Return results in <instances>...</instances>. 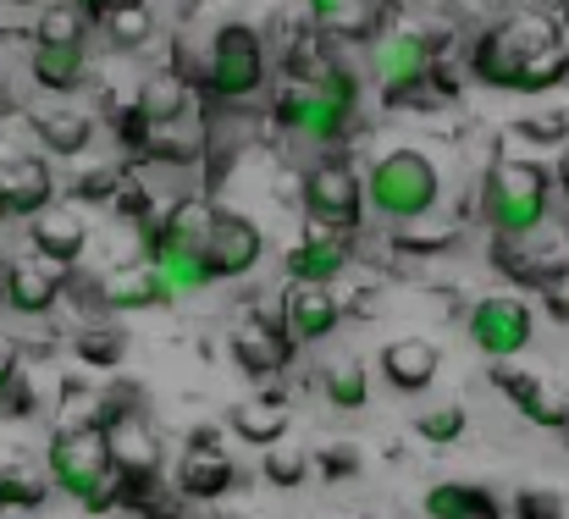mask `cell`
Returning a JSON list of instances; mask_svg holds the SVG:
<instances>
[{"label":"cell","mask_w":569,"mask_h":519,"mask_svg":"<svg viewBox=\"0 0 569 519\" xmlns=\"http://www.w3.org/2000/svg\"><path fill=\"white\" fill-rule=\"evenodd\" d=\"M470 78L503 94H542L569 78V44L559 17L548 11H509L503 22L481 28L470 44Z\"/></svg>","instance_id":"obj_1"},{"label":"cell","mask_w":569,"mask_h":519,"mask_svg":"<svg viewBox=\"0 0 569 519\" xmlns=\"http://www.w3.org/2000/svg\"><path fill=\"white\" fill-rule=\"evenodd\" d=\"M360 117V78L332 67L327 78H293L277 94V128L299 144H343Z\"/></svg>","instance_id":"obj_2"},{"label":"cell","mask_w":569,"mask_h":519,"mask_svg":"<svg viewBox=\"0 0 569 519\" xmlns=\"http://www.w3.org/2000/svg\"><path fill=\"white\" fill-rule=\"evenodd\" d=\"M50 481L89 515H111L122 498H128V481L111 459V437L100 420L89 426H67L56 442H50Z\"/></svg>","instance_id":"obj_3"},{"label":"cell","mask_w":569,"mask_h":519,"mask_svg":"<svg viewBox=\"0 0 569 519\" xmlns=\"http://www.w3.org/2000/svg\"><path fill=\"white\" fill-rule=\"evenodd\" d=\"M548 204H553V177L537 161H492V172L481 177V221L503 243L537 238L548 221Z\"/></svg>","instance_id":"obj_4"},{"label":"cell","mask_w":569,"mask_h":519,"mask_svg":"<svg viewBox=\"0 0 569 519\" xmlns=\"http://www.w3.org/2000/svg\"><path fill=\"white\" fill-rule=\"evenodd\" d=\"M442 199V172L426 150H387L377 167L366 172V204L392 227H415L420 216H431Z\"/></svg>","instance_id":"obj_5"},{"label":"cell","mask_w":569,"mask_h":519,"mask_svg":"<svg viewBox=\"0 0 569 519\" xmlns=\"http://www.w3.org/2000/svg\"><path fill=\"white\" fill-rule=\"evenodd\" d=\"M266 39L260 28L249 22H221L216 39H210V56H204V89L221 100V106H243L266 89Z\"/></svg>","instance_id":"obj_6"},{"label":"cell","mask_w":569,"mask_h":519,"mask_svg":"<svg viewBox=\"0 0 569 519\" xmlns=\"http://www.w3.org/2000/svg\"><path fill=\"white\" fill-rule=\"evenodd\" d=\"M431 67H437V39L426 28L398 22V28H381L377 39H371V72H377V83L387 89V100L415 94L431 78Z\"/></svg>","instance_id":"obj_7"},{"label":"cell","mask_w":569,"mask_h":519,"mask_svg":"<svg viewBox=\"0 0 569 519\" xmlns=\"http://www.w3.org/2000/svg\"><path fill=\"white\" fill-rule=\"evenodd\" d=\"M465 332H470L476 353H487L492 365H503V359H515V353L531 348V338H537V310H531V299H520V293H487V299L470 310Z\"/></svg>","instance_id":"obj_8"},{"label":"cell","mask_w":569,"mask_h":519,"mask_svg":"<svg viewBox=\"0 0 569 519\" xmlns=\"http://www.w3.org/2000/svg\"><path fill=\"white\" fill-rule=\"evenodd\" d=\"M360 204H366V182H360L355 167L316 161L305 172V210H310V221L338 227V232H355L360 227Z\"/></svg>","instance_id":"obj_9"},{"label":"cell","mask_w":569,"mask_h":519,"mask_svg":"<svg viewBox=\"0 0 569 519\" xmlns=\"http://www.w3.org/2000/svg\"><path fill=\"white\" fill-rule=\"evenodd\" d=\"M260 254H266L260 227H254L249 216H238V210H216L210 238H204V266H210V277H216V282H238V277H249V271L260 266Z\"/></svg>","instance_id":"obj_10"},{"label":"cell","mask_w":569,"mask_h":519,"mask_svg":"<svg viewBox=\"0 0 569 519\" xmlns=\"http://www.w3.org/2000/svg\"><path fill=\"white\" fill-rule=\"evenodd\" d=\"M100 426H106V437H111V459H117L128 492H133V487H150V481L161 476V437H156L150 426H139L122 403L106 409ZM122 503H128V498H122Z\"/></svg>","instance_id":"obj_11"},{"label":"cell","mask_w":569,"mask_h":519,"mask_svg":"<svg viewBox=\"0 0 569 519\" xmlns=\"http://www.w3.org/2000/svg\"><path fill=\"white\" fill-rule=\"evenodd\" d=\"M338 327H343V305H338L332 288H321V282H288L282 288V332L293 338V348L327 343Z\"/></svg>","instance_id":"obj_12"},{"label":"cell","mask_w":569,"mask_h":519,"mask_svg":"<svg viewBox=\"0 0 569 519\" xmlns=\"http://www.w3.org/2000/svg\"><path fill=\"white\" fill-rule=\"evenodd\" d=\"M150 266H156V277H161V288L172 293V299H193V293H204L216 277H210V266H204V249L189 243V238H178L167 221L150 232V254H144Z\"/></svg>","instance_id":"obj_13"},{"label":"cell","mask_w":569,"mask_h":519,"mask_svg":"<svg viewBox=\"0 0 569 519\" xmlns=\"http://www.w3.org/2000/svg\"><path fill=\"white\" fill-rule=\"evenodd\" d=\"M349 260H355L349 232L310 221V232L288 249V282H321V288H332V282L349 271Z\"/></svg>","instance_id":"obj_14"},{"label":"cell","mask_w":569,"mask_h":519,"mask_svg":"<svg viewBox=\"0 0 569 519\" xmlns=\"http://www.w3.org/2000/svg\"><path fill=\"white\" fill-rule=\"evenodd\" d=\"M492 381H498V392H503V398H509L526 420H537V426H548V431H565V426H569V403H565V398H553V387H548L542 376L520 370L515 359L492 365Z\"/></svg>","instance_id":"obj_15"},{"label":"cell","mask_w":569,"mask_h":519,"mask_svg":"<svg viewBox=\"0 0 569 519\" xmlns=\"http://www.w3.org/2000/svg\"><path fill=\"white\" fill-rule=\"evenodd\" d=\"M232 481H238V470L227 465V453L210 442V431H199L189 448H183V465H178V492L193 498V503H210V498H221V492H232Z\"/></svg>","instance_id":"obj_16"},{"label":"cell","mask_w":569,"mask_h":519,"mask_svg":"<svg viewBox=\"0 0 569 519\" xmlns=\"http://www.w3.org/2000/svg\"><path fill=\"white\" fill-rule=\"evenodd\" d=\"M0 199H6V216H39L56 199V177L39 156H6L0 161Z\"/></svg>","instance_id":"obj_17"},{"label":"cell","mask_w":569,"mask_h":519,"mask_svg":"<svg viewBox=\"0 0 569 519\" xmlns=\"http://www.w3.org/2000/svg\"><path fill=\"white\" fill-rule=\"evenodd\" d=\"M305 17L332 39H377L387 28V0H305Z\"/></svg>","instance_id":"obj_18"},{"label":"cell","mask_w":569,"mask_h":519,"mask_svg":"<svg viewBox=\"0 0 569 519\" xmlns=\"http://www.w3.org/2000/svg\"><path fill=\"white\" fill-rule=\"evenodd\" d=\"M61 271L67 266H50V260H17L6 277H0V293L17 316H44L56 299H61Z\"/></svg>","instance_id":"obj_19"},{"label":"cell","mask_w":569,"mask_h":519,"mask_svg":"<svg viewBox=\"0 0 569 519\" xmlns=\"http://www.w3.org/2000/svg\"><path fill=\"white\" fill-rule=\"evenodd\" d=\"M167 299H172V293L161 288V277H156L150 260H133V266H117V271L100 277V305H106V310L133 316V310H161Z\"/></svg>","instance_id":"obj_20"},{"label":"cell","mask_w":569,"mask_h":519,"mask_svg":"<svg viewBox=\"0 0 569 519\" xmlns=\"http://www.w3.org/2000/svg\"><path fill=\"white\" fill-rule=\"evenodd\" d=\"M227 426H232V437L249 442V448H277V442L288 437V426H293V409H288L282 398H238V403L227 409Z\"/></svg>","instance_id":"obj_21"},{"label":"cell","mask_w":569,"mask_h":519,"mask_svg":"<svg viewBox=\"0 0 569 519\" xmlns=\"http://www.w3.org/2000/svg\"><path fill=\"white\" fill-rule=\"evenodd\" d=\"M204 144H210V133H204V122L183 111V117H172V122H144V156H156V161H167V167H189L204 156Z\"/></svg>","instance_id":"obj_22"},{"label":"cell","mask_w":569,"mask_h":519,"mask_svg":"<svg viewBox=\"0 0 569 519\" xmlns=\"http://www.w3.org/2000/svg\"><path fill=\"white\" fill-rule=\"evenodd\" d=\"M437 365L442 359L426 338H398V343L381 348V376H387L392 392H426L437 381Z\"/></svg>","instance_id":"obj_23"},{"label":"cell","mask_w":569,"mask_h":519,"mask_svg":"<svg viewBox=\"0 0 569 519\" xmlns=\"http://www.w3.org/2000/svg\"><path fill=\"white\" fill-rule=\"evenodd\" d=\"M28 243H33L39 260L72 266V260L83 254V243H89V227H83L78 216H67V210H39L33 227H28Z\"/></svg>","instance_id":"obj_24"},{"label":"cell","mask_w":569,"mask_h":519,"mask_svg":"<svg viewBox=\"0 0 569 519\" xmlns=\"http://www.w3.org/2000/svg\"><path fill=\"white\" fill-rule=\"evenodd\" d=\"M232 353H238V365L249 370V376H271V370H282L288 359H293V338L288 332H271V321H243L238 332H232Z\"/></svg>","instance_id":"obj_25"},{"label":"cell","mask_w":569,"mask_h":519,"mask_svg":"<svg viewBox=\"0 0 569 519\" xmlns=\"http://www.w3.org/2000/svg\"><path fill=\"white\" fill-rule=\"evenodd\" d=\"M28 72H33L39 89H50V94H72V89L83 83V72H89V56H83V44H33Z\"/></svg>","instance_id":"obj_26"},{"label":"cell","mask_w":569,"mask_h":519,"mask_svg":"<svg viewBox=\"0 0 569 519\" xmlns=\"http://www.w3.org/2000/svg\"><path fill=\"white\" fill-rule=\"evenodd\" d=\"M426 519H503L498 498L481 492V487H465V481H437L426 492Z\"/></svg>","instance_id":"obj_27"},{"label":"cell","mask_w":569,"mask_h":519,"mask_svg":"<svg viewBox=\"0 0 569 519\" xmlns=\"http://www.w3.org/2000/svg\"><path fill=\"white\" fill-rule=\"evenodd\" d=\"M33 139L50 150V156H83L89 139H94V122L78 117V111H56V117H33Z\"/></svg>","instance_id":"obj_28"},{"label":"cell","mask_w":569,"mask_h":519,"mask_svg":"<svg viewBox=\"0 0 569 519\" xmlns=\"http://www.w3.org/2000/svg\"><path fill=\"white\" fill-rule=\"evenodd\" d=\"M83 33H89V11L78 0H44L33 44H83Z\"/></svg>","instance_id":"obj_29"},{"label":"cell","mask_w":569,"mask_h":519,"mask_svg":"<svg viewBox=\"0 0 569 519\" xmlns=\"http://www.w3.org/2000/svg\"><path fill=\"white\" fill-rule=\"evenodd\" d=\"M144 122H172V117H183L189 111V83L183 78H172V72H161V78H150L144 89H139V106H133Z\"/></svg>","instance_id":"obj_30"},{"label":"cell","mask_w":569,"mask_h":519,"mask_svg":"<svg viewBox=\"0 0 569 519\" xmlns=\"http://www.w3.org/2000/svg\"><path fill=\"white\" fill-rule=\"evenodd\" d=\"M321 392H327L332 409L355 415L371 398V376H366V365H332V370H321Z\"/></svg>","instance_id":"obj_31"},{"label":"cell","mask_w":569,"mask_h":519,"mask_svg":"<svg viewBox=\"0 0 569 519\" xmlns=\"http://www.w3.org/2000/svg\"><path fill=\"white\" fill-rule=\"evenodd\" d=\"M100 28H106V39H111V44L133 50V44H144V39H150V6H122V11H111Z\"/></svg>","instance_id":"obj_32"},{"label":"cell","mask_w":569,"mask_h":519,"mask_svg":"<svg viewBox=\"0 0 569 519\" xmlns=\"http://www.w3.org/2000/svg\"><path fill=\"white\" fill-rule=\"evenodd\" d=\"M415 431H420L426 442H453V437L465 431V409H459V403H437V409H426V415L415 420Z\"/></svg>","instance_id":"obj_33"},{"label":"cell","mask_w":569,"mask_h":519,"mask_svg":"<svg viewBox=\"0 0 569 519\" xmlns=\"http://www.w3.org/2000/svg\"><path fill=\"white\" fill-rule=\"evenodd\" d=\"M305 470H310V465H305V453H293V448H282V442L266 453V481H271V487H299V481H305Z\"/></svg>","instance_id":"obj_34"},{"label":"cell","mask_w":569,"mask_h":519,"mask_svg":"<svg viewBox=\"0 0 569 519\" xmlns=\"http://www.w3.org/2000/svg\"><path fill=\"white\" fill-rule=\"evenodd\" d=\"M144 519H216L210 515V503H193L183 492H172V498H156V503H139Z\"/></svg>","instance_id":"obj_35"},{"label":"cell","mask_w":569,"mask_h":519,"mask_svg":"<svg viewBox=\"0 0 569 519\" xmlns=\"http://www.w3.org/2000/svg\"><path fill=\"white\" fill-rule=\"evenodd\" d=\"M78 353H83L89 365H117V359H122V343L106 338V332H83V338H78Z\"/></svg>","instance_id":"obj_36"},{"label":"cell","mask_w":569,"mask_h":519,"mask_svg":"<svg viewBox=\"0 0 569 519\" xmlns=\"http://www.w3.org/2000/svg\"><path fill=\"white\" fill-rule=\"evenodd\" d=\"M515 515L520 519H565V503H559L553 492H520Z\"/></svg>","instance_id":"obj_37"},{"label":"cell","mask_w":569,"mask_h":519,"mask_svg":"<svg viewBox=\"0 0 569 519\" xmlns=\"http://www.w3.org/2000/svg\"><path fill=\"white\" fill-rule=\"evenodd\" d=\"M111 188H117V172H89L83 182H78V193H83V199H106Z\"/></svg>","instance_id":"obj_38"},{"label":"cell","mask_w":569,"mask_h":519,"mask_svg":"<svg viewBox=\"0 0 569 519\" xmlns=\"http://www.w3.org/2000/svg\"><path fill=\"white\" fill-rule=\"evenodd\" d=\"M83 11H89V22H106L111 11H122V6H150V0H78Z\"/></svg>","instance_id":"obj_39"},{"label":"cell","mask_w":569,"mask_h":519,"mask_svg":"<svg viewBox=\"0 0 569 519\" xmlns=\"http://www.w3.org/2000/svg\"><path fill=\"white\" fill-rule=\"evenodd\" d=\"M11 387H17V343L0 338V392H11Z\"/></svg>","instance_id":"obj_40"},{"label":"cell","mask_w":569,"mask_h":519,"mask_svg":"<svg viewBox=\"0 0 569 519\" xmlns=\"http://www.w3.org/2000/svg\"><path fill=\"white\" fill-rule=\"evenodd\" d=\"M559 177H565V188H569V150H565V167H559Z\"/></svg>","instance_id":"obj_41"},{"label":"cell","mask_w":569,"mask_h":519,"mask_svg":"<svg viewBox=\"0 0 569 519\" xmlns=\"http://www.w3.org/2000/svg\"><path fill=\"white\" fill-rule=\"evenodd\" d=\"M6 6H44V0H6Z\"/></svg>","instance_id":"obj_42"},{"label":"cell","mask_w":569,"mask_h":519,"mask_svg":"<svg viewBox=\"0 0 569 519\" xmlns=\"http://www.w3.org/2000/svg\"><path fill=\"white\" fill-rule=\"evenodd\" d=\"M0 221H6V199H0Z\"/></svg>","instance_id":"obj_43"},{"label":"cell","mask_w":569,"mask_h":519,"mask_svg":"<svg viewBox=\"0 0 569 519\" xmlns=\"http://www.w3.org/2000/svg\"><path fill=\"white\" fill-rule=\"evenodd\" d=\"M565 431H569V426H565Z\"/></svg>","instance_id":"obj_44"}]
</instances>
